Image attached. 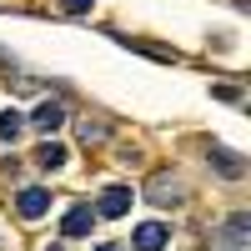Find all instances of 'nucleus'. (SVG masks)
<instances>
[{"mask_svg": "<svg viewBox=\"0 0 251 251\" xmlns=\"http://www.w3.org/2000/svg\"><path fill=\"white\" fill-rule=\"evenodd\" d=\"M211 166H216L226 181H241V176H246V161H241L236 151H226V146H216V151H211Z\"/></svg>", "mask_w": 251, "mask_h": 251, "instance_id": "nucleus-4", "label": "nucleus"}, {"mask_svg": "<svg viewBox=\"0 0 251 251\" xmlns=\"http://www.w3.org/2000/svg\"><path fill=\"white\" fill-rule=\"evenodd\" d=\"M91 221H96L91 206H71L66 221H60V231H66V236H86V231H91Z\"/></svg>", "mask_w": 251, "mask_h": 251, "instance_id": "nucleus-5", "label": "nucleus"}, {"mask_svg": "<svg viewBox=\"0 0 251 251\" xmlns=\"http://www.w3.org/2000/svg\"><path fill=\"white\" fill-rule=\"evenodd\" d=\"M20 131H25V116L20 111H0V141H15Z\"/></svg>", "mask_w": 251, "mask_h": 251, "instance_id": "nucleus-9", "label": "nucleus"}, {"mask_svg": "<svg viewBox=\"0 0 251 251\" xmlns=\"http://www.w3.org/2000/svg\"><path fill=\"white\" fill-rule=\"evenodd\" d=\"M100 136H106V126H96V121L80 126V141H100Z\"/></svg>", "mask_w": 251, "mask_h": 251, "instance_id": "nucleus-11", "label": "nucleus"}, {"mask_svg": "<svg viewBox=\"0 0 251 251\" xmlns=\"http://www.w3.org/2000/svg\"><path fill=\"white\" fill-rule=\"evenodd\" d=\"M15 211L25 216V221H40V216L50 211V191H40V186H25V191L15 196Z\"/></svg>", "mask_w": 251, "mask_h": 251, "instance_id": "nucleus-2", "label": "nucleus"}, {"mask_svg": "<svg viewBox=\"0 0 251 251\" xmlns=\"http://www.w3.org/2000/svg\"><path fill=\"white\" fill-rule=\"evenodd\" d=\"M96 251H121V246H96Z\"/></svg>", "mask_w": 251, "mask_h": 251, "instance_id": "nucleus-13", "label": "nucleus"}, {"mask_svg": "<svg viewBox=\"0 0 251 251\" xmlns=\"http://www.w3.org/2000/svg\"><path fill=\"white\" fill-rule=\"evenodd\" d=\"M66 156H71V151H66V146H60V141H46V146H40V151H35V161L46 166V171H55V166H66Z\"/></svg>", "mask_w": 251, "mask_h": 251, "instance_id": "nucleus-8", "label": "nucleus"}, {"mask_svg": "<svg viewBox=\"0 0 251 251\" xmlns=\"http://www.w3.org/2000/svg\"><path fill=\"white\" fill-rule=\"evenodd\" d=\"M161 246H166V226H161V221L136 226V251H161Z\"/></svg>", "mask_w": 251, "mask_h": 251, "instance_id": "nucleus-7", "label": "nucleus"}, {"mask_svg": "<svg viewBox=\"0 0 251 251\" xmlns=\"http://www.w3.org/2000/svg\"><path fill=\"white\" fill-rule=\"evenodd\" d=\"M91 5H96V0H66V10H71V15H86Z\"/></svg>", "mask_w": 251, "mask_h": 251, "instance_id": "nucleus-12", "label": "nucleus"}, {"mask_svg": "<svg viewBox=\"0 0 251 251\" xmlns=\"http://www.w3.org/2000/svg\"><path fill=\"white\" fill-rule=\"evenodd\" d=\"M151 201H156V206H176V201H181V181H176V176H156V181H151Z\"/></svg>", "mask_w": 251, "mask_h": 251, "instance_id": "nucleus-6", "label": "nucleus"}, {"mask_svg": "<svg viewBox=\"0 0 251 251\" xmlns=\"http://www.w3.org/2000/svg\"><path fill=\"white\" fill-rule=\"evenodd\" d=\"M30 126H35V131H60V126H66V106H60V100H40Z\"/></svg>", "mask_w": 251, "mask_h": 251, "instance_id": "nucleus-3", "label": "nucleus"}, {"mask_svg": "<svg viewBox=\"0 0 251 251\" xmlns=\"http://www.w3.org/2000/svg\"><path fill=\"white\" fill-rule=\"evenodd\" d=\"M131 201H136V191H131V186H106V191H100L96 216H126V211H131Z\"/></svg>", "mask_w": 251, "mask_h": 251, "instance_id": "nucleus-1", "label": "nucleus"}, {"mask_svg": "<svg viewBox=\"0 0 251 251\" xmlns=\"http://www.w3.org/2000/svg\"><path fill=\"white\" fill-rule=\"evenodd\" d=\"M50 251H66V246H50Z\"/></svg>", "mask_w": 251, "mask_h": 251, "instance_id": "nucleus-14", "label": "nucleus"}, {"mask_svg": "<svg viewBox=\"0 0 251 251\" xmlns=\"http://www.w3.org/2000/svg\"><path fill=\"white\" fill-rule=\"evenodd\" d=\"M246 231H251V216H246V211H236V216H231V226H226V236H231V241H246Z\"/></svg>", "mask_w": 251, "mask_h": 251, "instance_id": "nucleus-10", "label": "nucleus"}]
</instances>
